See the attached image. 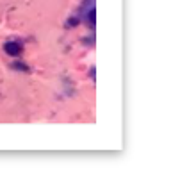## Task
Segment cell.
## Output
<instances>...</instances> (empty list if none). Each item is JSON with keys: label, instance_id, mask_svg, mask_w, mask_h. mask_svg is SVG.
Listing matches in <instances>:
<instances>
[{"label": "cell", "instance_id": "obj_1", "mask_svg": "<svg viewBox=\"0 0 196 175\" xmlns=\"http://www.w3.org/2000/svg\"><path fill=\"white\" fill-rule=\"evenodd\" d=\"M4 50L7 52L9 55H18L21 52V47L18 43H6V45H4Z\"/></svg>", "mask_w": 196, "mask_h": 175}, {"label": "cell", "instance_id": "obj_2", "mask_svg": "<svg viewBox=\"0 0 196 175\" xmlns=\"http://www.w3.org/2000/svg\"><path fill=\"white\" fill-rule=\"evenodd\" d=\"M89 20H91V23H94V20H96V13H94V11L89 13Z\"/></svg>", "mask_w": 196, "mask_h": 175}]
</instances>
